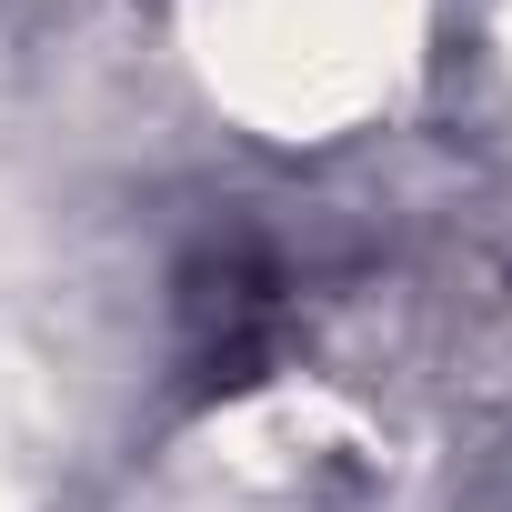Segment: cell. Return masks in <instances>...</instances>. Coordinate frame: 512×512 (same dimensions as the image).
<instances>
[{"label":"cell","instance_id":"cell-1","mask_svg":"<svg viewBox=\"0 0 512 512\" xmlns=\"http://www.w3.org/2000/svg\"><path fill=\"white\" fill-rule=\"evenodd\" d=\"M282 332V272L262 262V241H211L181 272V362L201 392H241L272 362Z\"/></svg>","mask_w":512,"mask_h":512}]
</instances>
